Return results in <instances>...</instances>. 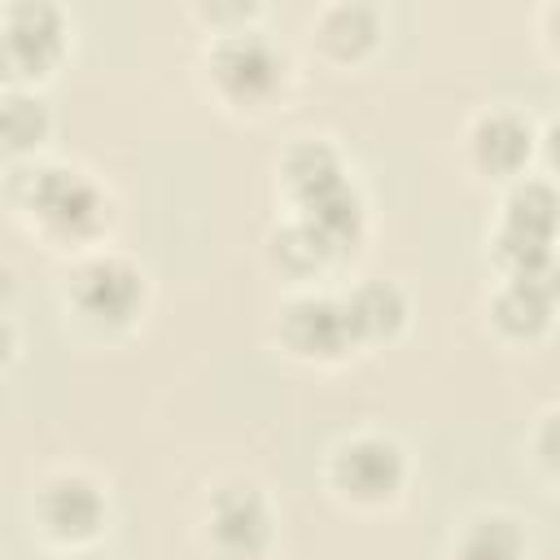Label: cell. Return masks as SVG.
Returning <instances> with one entry per match:
<instances>
[{"label": "cell", "instance_id": "5bb4252c", "mask_svg": "<svg viewBox=\"0 0 560 560\" xmlns=\"http://www.w3.org/2000/svg\"><path fill=\"white\" fill-rule=\"evenodd\" d=\"M39 131H44V109H39V101L13 96V101L4 105V136H9V144L22 149V144L39 140Z\"/></svg>", "mask_w": 560, "mask_h": 560}, {"label": "cell", "instance_id": "2e32d148", "mask_svg": "<svg viewBox=\"0 0 560 560\" xmlns=\"http://www.w3.org/2000/svg\"><path fill=\"white\" fill-rule=\"evenodd\" d=\"M538 455H542V464H547L551 472H560V416H551V420L542 424V433H538Z\"/></svg>", "mask_w": 560, "mask_h": 560}, {"label": "cell", "instance_id": "9c48e42d", "mask_svg": "<svg viewBox=\"0 0 560 560\" xmlns=\"http://www.w3.org/2000/svg\"><path fill=\"white\" fill-rule=\"evenodd\" d=\"M472 153L490 171H516L529 153V127L516 114H486L472 131Z\"/></svg>", "mask_w": 560, "mask_h": 560}, {"label": "cell", "instance_id": "52a82bcc", "mask_svg": "<svg viewBox=\"0 0 560 560\" xmlns=\"http://www.w3.org/2000/svg\"><path fill=\"white\" fill-rule=\"evenodd\" d=\"M214 542L228 551V556H254L262 542H267V508L254 490H223L214 499Z\"/></svg>", "mask_w": 560, "mask_h": 560}, {"label": "cell", "instance_id": "7c38bea8", "mask_svg": "<svg viewBox=\"0 0 560 560\" xmlns=\"http://www.w3.org/2000/svg\"><path fill=\"white\" fill-rule=\"evenodd\" d=\"M521 551V534L512 521L503 516H490V521H477L459 547V560H516Z\"/></svg>", "mask_w": 560, "mask_h": 560}, {"label": "cell", "instance_id": "ba28073f", "mask_svg": "<svg viewBox=\"0 0 560 560\" xmlns=\"http://www.w3.org/2000/svg\"><path fill=\"white\" fill-rule=\"evenodd\" d=\"M44 521L52 525V534L61 538H79V534H92L96 521H101V494L79 481V477H66V481H52L48 494H44Z\"/></svg>", "mask_w": 560, "mask_h": 560}, {"label": "cell", "instance_id": "277c9868", "mask_svg": "<svg viewBox=\"0 0 560 560\" xmlns=\"http://www.w3.org/2000/svg\"><path fill=\"white\" fill-rule=\"evenodd\" d=\"M332 477L341 490H350L354 499H385L398 481H402V455L394 442H381V438H359L350 442L337 464H332Z\"/></svg>", "mask_w": 560, "mask_h": 560}, {"label": "cell", "instance_id": "9a60e30c", "mask_svg": "<svg viewBox=\"0 0 560 560\" xmlns=\"http://www.w3.org/2000/svg\"><path fill=\"white\" fill-rule=\"evenodd\" d=\"M280 254H284L289 262H298V267H311V262H319V258L328 254V241H324L311 223H302V228H293V232L280 236Z\"/></svg>", "mask_w": 560, "mask_h": 560}, {"label": "cell", "instance_id": "7a4b0ae2", "mask_svg": "<svg viewBox=\"0 0 560 560\" xmlns=\"http://www.w3.org/2000/svg\"><path fill=\"white\" fill-rule=\"evenodd\" d=\"M214 79L236 101H258L280 83V57L262 35H232L214 48Z\"/></svg>", "mask_w": 560, "mask_h": 560}, {"label": "cell", "instance_id": "8992f818", "mask_svg": "<svg viewBox=\"0 0 560 560\" xmlns=\"http://www.w3.org/2000/svg\"><path fill=\"white\" fill-rule=\"evenodd\" d=\"M284 337L302 350V354H337L346 341H354L346 302H328V298H306L298 306H289L284 315Z\"/></svg>", "mask_w": 560, "mask_h": 560}, {"label": "cell", "instance_id": "30bf717a", "mask_svg": "<svg viewBox=\"0 0 560 560\" xmlns=\"http://www.w3.org/2000/svg\"><path fill=\"white\" fill-rule=\"evenodd\" d=\"M284 175H289V188L302 197V206L346 184V179H341V166H337V153H332L328 144H315V140H311V144H298V149L289 153Z\"/></svg>", "mask_w": 560, "mask_h": 560}, {"label": "cell", "instance_id": "4fadbf2b", "mask_svg": "<svg viewBox=\"0 0 560 560\" xmlns=\"http://www.w3.org/2000/svg\"><path fill=\"white\" fill-rule=\"evenodd\" d=\"M372 35H376V18H372V9H363V4H337V9L324 18V39H328L337 52H354V48H363Z\"/></svg>", "mask_w": 560, "mask_h": 560}, {"label": "cell", "instance_id": "e0dca14e", "mask_svg": "<svg viewBox=\"0 0 560 560\" xmlns=\"http://www.w3.org/2000/svg\"><path fill=\"white\" fill-rule=\"evenodd\" d=\"M547 153H551V162H560V122H551V131H547Z\"/></svg>", "mask_w": 560, "mask_h": 560}, {"label": "cell", "instance_id": "5b68a950", "mask_svg": "<svg viewBox=\"0 0 560 560\" xmlns=\"http://www.w3.org/2000/svg\"><path fill=\"white\" fill-rule=\"evenodd\" d=\"M61 48V18L48 4H13L4 18V57L13 70H44Z\"/></svg>", "mask_w": 560, "mask_h": 560}, {"label": "cell", "instance_id": "ac0fdd59", "mask_svg": "<svg viewBox=\"0 0 560 560\" xmlns=\"http://www.w3.org/2000/svg\"><path fill=\"white\" fill-rule=\"evenodd\" d=\"M551 22H556V35H560V9H556V18H551Z\"/></svg>", "mask_w": 560, "mask_h": 560}, {"label": "cell", "instance_id": "8fae6325", "mask_svg": "<svg viewBox=\"0 0 560 560\" xmlns=\"http://www.w3.org/2000/svg\"><path fill=\"white\" fill-rule=\"evenodd\" d=\"M346 315H350V328L354 337H385L402 324V298L394 284H363L350 293L346 302Z\"/></svg>", "mask_w": 560, "mask_h": 560}, {"label": "cell", "instance_id": "3957f363", "mask_svg": "<svg viewBox=\"0 0 560 560\" xmlns=\"http://www.w3.org/2000/svg\"><path fill=\"white\" fill-rule=\"evenodd\" d=\"M74 302L105 324H122L140 306V276L118 258H96L74 276Z\"/></svg>", "mask_w": 560, "mask_h": 560}, {"label": "cell", "instance_id": "6da1fadb", "mask_svg": "<svg viewBox=\"0 0 560 560\" xmlns=\"http://www.w3.org/2000/svg\"><path fill=\"white\" fill-rule=\"evenodd\" d=\"M31 210H39V219L48 223V228H57V232H88V228H96V219H101V197H96V188L83 179V175H74V171H39L35 179H31Z\"/></svg>", "mask_w": 560, "mask_h": 560}]
</instances>
